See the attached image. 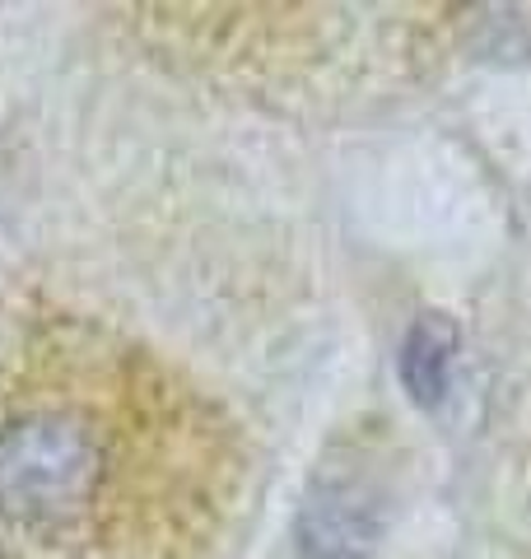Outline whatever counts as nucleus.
Returning <instances> with one entry per match:
<instances>
[{"label":"nucleus","instance_id":"f257e3e1","mask_svg":"<svg viewBox=\"0 0 531 559\" xmlns=\"http://www.w3.org/2000/svg\"><path fill=\"white\" fill-rule=\"evenodd\" d=\"M98 476L94 439L66 415H28L0 433V518L57 527L75 518Z\"/></svg>","mask_w":531,"mask_h":559},{"label":"nucleus","instance_id":"f03ea898","mask_svg":"<svg viewBox=\"0 0 531 559\" xmlns=\"http://www.w3.org/2000/svg\"><path fill=\"white\" fill-rule=\"evenodd\" d=\"M452 364H457V322L448 312H420L401 341V355H397V373H401L405 396H411L420 411H434L438 401L448 396Z\"/></svg>","mask_w":531,"mask_h":559},{"label":"nucleus","instance_id":"7ed1b4c3","mask_svg":"<svg viewBox=\"0 0 531 559\" xmlns=\"http://www.w3.org/2000/svg\"><path fill=\"white\" fill-rule=\"evenodd\" d=\"M0 559H5V555H0Z\"/></svg>","mask_w":531,"mask_h":559}]
</instances>
